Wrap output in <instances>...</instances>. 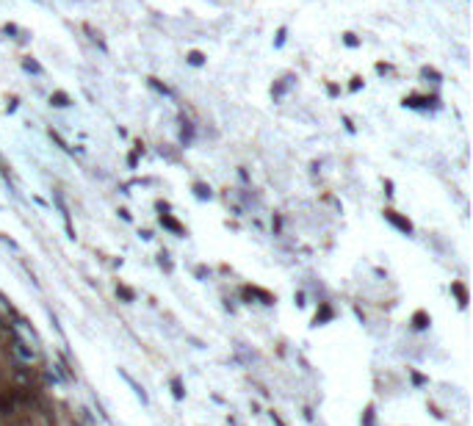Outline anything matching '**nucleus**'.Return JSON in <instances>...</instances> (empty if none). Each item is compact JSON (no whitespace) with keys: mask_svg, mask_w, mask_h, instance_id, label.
<instances>
[{"mask_svg":"<svg viewBox=\"0 0 473 426\" xmlns=\"http://www.w3.org/2000/svg\"><path fill=\"white\" fill-rule=\"evenodd\" d=\"M53 100H55V105H69V100H67V94H61V92H58V94H55Z\"/></svg>","mask_w":473,"mask_h":426,"instance_id":"f257e3e1","label":"nucleus"},{"mask_svg":"<svg viewBox=\"0 0 473 426\" xmlns=\"http://www.w3.org/2000/svg\"><path fill=\"white\" fill-rule=\"evenodd\" d=\"M189 61H191V64H203V56H200V53H191Z\"/></svg>","mask_w":473,"mask_h":426,"instance_id":"f03ea898","label":"nucleus"}]
</instances>
